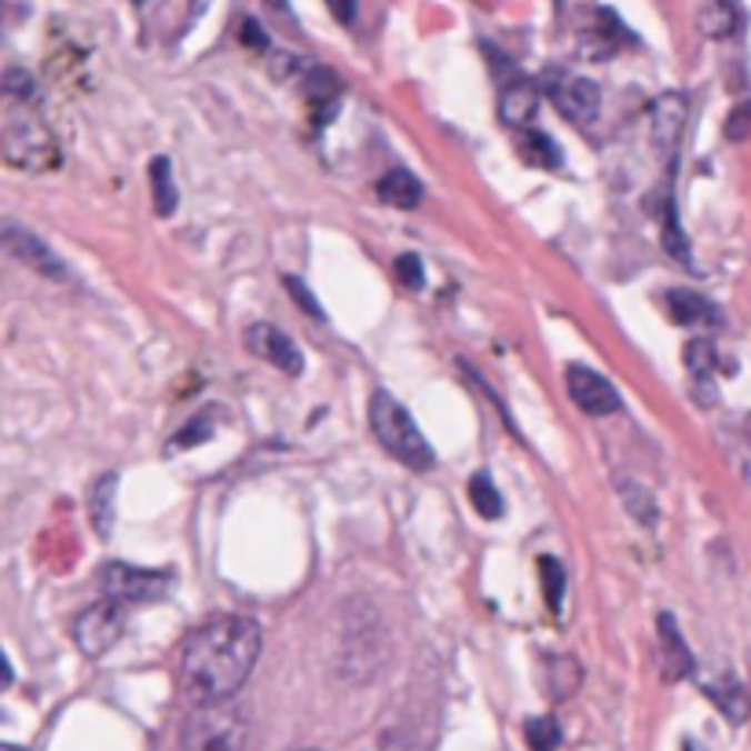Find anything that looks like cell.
I'll list each match as a JSON object with an SVG mask.
<instances>
[{
    "mask_svg": "<svg viewBox=\"0 0 751 751\" xmlns=\"http://www.w3.org/2000/svg\"><path fill=\"white\" fill-rule=\"evenodd\" d=\"M261 657V627L250 615H213L191 631L180 657L183 697L194 704H220L246 685Z\"/></svg>",
    "mask_w": 751,
    "mask_h": 751,
    "instance_id": "6da1fadb",
    "label": "cell"
},
{
    "mask_svg": "<svg viewBox=\"0 0 751 751\" xmlns=\"http://www.w3.org/2000/svg\"><path fill=\"white\" fill-rule=\"evenodd\" d=\"M4 126H0V151L4 162L19 172H52L63 162L56 132L48 129V121L37 114L27 100H11L4 96Z\"/></svg>",
    "mask_w": 751,
    "mask_h": 751,
    "instance_id": "7a4b0ae2",
    "label": "cell"
},
{
    "mask_svg": "<svg viewBox=\"0 0 751 751\" xmlns=\"http://www.w3.org/2000/svg\"><path fill=\"white\" fill-rule=\"evenodd\" d=\"M371 429H374L378 444L385 448L400 465H408V470H418V473L433 470L437 454L429 448V440L422 437V429H418L414 418L403 411V403L385 389H378L371 397Z\"/></svg>",
    "mask_w": 751,
    "mask_h": 751,
    "instance_id": "3957f363",
    "label": "cell"
},
{
    "mask_svg": "<svg viewBox=\"0 0 751 751\" xmlns=\"http://www.w3.org/2000/svg\"><path fill=\"white\" fill-rule=\"evenodd\" d=\"M183 751H253V725L242 708L199 704L183 730Z\"/></svg>",
    "mask_w": 751,
    "mask_h": 751,
    "instance_id": "277c9868",
    "label": "cell"
},
{
    "mask_svg": "<svg viewBox=\"0 0 751 751\" xmlns=\"http://www.w3.org/2000/svg\"><path fill=\"white\" fill-rule=\"evenodd\" d=\"M103 594L121 601V605H143V601H158L169 594V572L158 569H137L126 561H110L100 572Z\"/></svg>",
    "mask_w": 751,
    "mask_h": 751,
    "instance_id": "5b68a950",
    "label": "cell"
},
{
    "mask_svg": "<svg viewBox=\"0 0 751 751\" xmlns=\"http://www.w3.org/2000/svg\"><path fill=\"white\" fill-rule=\"evenodd\" d=\"M121 631H126V605L114 598L96 601L73 620V642L84 657H103L118 645Z\"/></svg>",
    "mask_w": 751,
    "mask_h": 751,
    "instance_id": "8992f818",
    "label": "cell"
},
{
    "mask_svg": "<svg viewBox=\"0 0 751 751\" xmlns=\"http://www.w3.org/2000/svg\"><path fill=\"white\" fill-rule=\"evenodd\" d=\"M685 121H689V100L682 92H663L652 100L649 107V132H652V147L663 162H674L679 154V143L685 137Z\"/></svg>",
    "mask_w": 751,
    "mask_h": 751,
    "instance_id": "52a82bcc",
    "label": "cell"
},
{
    "mask_svg": "<svg viewBox=\"0 0 751 751\" xmlns=\"http://www.w3.org/2000/svg\"><path fill=\"white\" fill-rule=\"evenodd\" d=\"M547 89H550L553 107H558L569 121H575V126H587V121L598 118L601 89L594 81L580 78V73H558V78H550Z\"/></svg>",
    "mask_w": 751,
    "mask_h": 751,
    "instance_id": "ba28073f",
    "label": "cell"
},
{
    "mask_svg": "<svg viewBox=\"0 0 751 751\" xmlns=\"http://www.w3.org/2000/svg\"><path fill=\"white\" fill-rule=\"evenodd\" d=\"M246 349H250L257 360H264V363H272V367H279L282 374H290V378H298L301 371H304V356H301V349L293 344V338H287L282 334L279 327H272V323H253V327H246Z\"/></svg>",
    "mask_w": 751,
    "mask_h": 751,
    "instance_id": "9c48e42d",
    "label": "cell"
},
{
    "mask_svg": "<svg viewBox=\"0 0 751 751\" xmlns=\"http://www.w3.org/2000/svg\"><path fill=\"white\" fill-rule=\"evenodd\" d=\"M569 397L587 414H615L620 411V392L615 385L590 367H569Z\"/></svg>",
    "mask_w": 751,
    "mask_h": 751,
    "instance_id": "30bf717a",
    "label": "cell"
},
{
    "mask_svg": "<svg viewBox=\"0 0 751 751\" xmlns=\"http://www.w3.org/2000/svg\"><path fill=\"white\" fill-rule=\"evenodd\" d=\"M4 250L16 257L22 268H30V272L44 276V279H63L67 276L63 261H59V257L48 250V242H41V239L33 236V231L19 228V224H8L4 228Z\"/></svg>",
    "mask_w": 751,
    "mask_h": 751,
    "instance_id": "8fae6325",
    "label": "cell"
},
{
    "mask_svg": "<svg viewBox=\"0 0 751 751\" xmlns=\"http://www.w3.org/2000/svg\"><path fill=\"white\" fill-rule=\"evenodd\" d=\"M657 638H660L663 674H668V679H674V682L689 679V674L697 671V660H693V652H689L685 638L679 631V623H674V615H668V612L660 615V620H657Z\"/></svg>",
    "mask_w": 751,
    "mask_h": 751,
    "instance_id": "7c38bea8",
    "label": "cell"
},
{
    "mask_svg": "<svg viewBox=\"0 0 751 751\" xmlns=\"http://www.w3.org/2000/svg\"><path fill=\"white\" fill-rule=\"evenodd\" d=\"M744 22V11L737 0H704L697 11V27L704 37H711V41H725V37H733L737 30H741Z\"/></svg>",
    "mask_w": 751,
    "mask_h": 751,
    "instance_id": "4fadbf2b",
    "label": "cell"
},
{
    "mask_svg": "<svg viewBox=\"0 0 751 751\" xmlns=\"http://www.w3.org/2000/svg\"><path fill=\"white\" fill-rule=\"evenodd\" d=\"M700 689H704L711 704H715L730 722H744L748 719V711H751L748 693H744L741 682L730 679V674H722V679H711V682H700Z\"/></svg>",
    "mask_w": 751,
    "mask_h": 751,
    "instance_id": "5bb4252c",
    "label": "cell"
},
{
    "mask_svg": "<svg viewBox=\"0 0 751 751\" xmlns=\"http://www.w3.org/2000/svg\"><path fill=\"white\" fill-rule=\"evenodd\" d=\"M535 107H539V92L535 84L528 81H510L499 96V110L507 126H528V121L535 118Z\"/></svg>",
    "mask_w": 751,
    "mask_h": 751,
    "instance_id": "9a60e30c",
    "label": "cell"
},
{
    "mask_svg": "<svg viewBox=\"0 0 751 751\" xmlns=\"http://www.w3.org/2000/svg\"><path fill=\"white\" fill-rule=\"evenodd\" d=\"M114 502H118V473H103L89 488V521L103 539L110 535V524H114Z\"/></svg>",
    "mask_w": 751,
    "mask_h": 751,
    "instance_id": "2e32d148",
    "label": "cell"
},
{
    "mask_svg": "<svg viewBox=\"0 0 751 751\" xmlns=\"http://www.w3.org/2000/svg\"><path fill=\"white\" fill-rule=\"evenodd\" d=\"M378 194H381V202H389L397 209H418L425 191H422V183H418V177H411L408 169H389L378 183Z\"/></svg>",
    "mask_w": 751,
    "mask_h": 751,
    "instance_id": "e0dca14e",
    "label": "cell"
},
{
    "mask_svg": "<svg viewBox=\"0 0 751 751\" xmlns=\"http://www.w3.org/2000/svg\"><path fill=\"white\" fill-rule=\"evenodd\" d=\"M668 308H671V319L679 327H697V323H719V312L715 304L708 298H700L693 290H671L668 293Z\"/></svg>",
    "mask_w": 751,
    "mask_h": 751,
    "instance_id": "ac0fdd59",
    "label": "cell"
},
{
    "mask_svg": "<svg viewBox=\"0 0 751 751\" xmlns=\"http://www.w3.org/2000/svg\"><path fill=\"white\" fill-rule=\"evenodd\" d=\"M147 177H151V194H154V209L158 217H169L177 213V183H172V169H169V158H154L151 169H147Z\"/></svg>",
    "mask_w": 751,
    "mask_h": 751,
    "instance_id": "d6986e66",
    "label": "cell"
},
{
    "mask_svg": "<svg viewBox=\"0 0 751 751\" xmlns=\"http://www.w3.org/2000/svg\"><path fill=\"white\" fill-rule=\"evenodd\" d=\"M580 663H575L572 657H553L547 660V693L553 700H564L575 693V685H580Z\"/></svg>",
    "mask_w": 751,
    "mask_h": 751,
    "instance_id": "ffe728a7",
    "label": "cell"
},
{
    "mask_svg": "<svg viewBox=\"0 0 751 751\" xmlns=\"http://www.w3.org/2000/svg\"><path fill=\"white\" fill-rule=\"evenodd\" d=\"M465 495H470L473 510L484 517V521H499V517H502V495H499V488L491 484V477L484 470L470 477V484H465Z\"/></svg>",
    "mask_w": 751,
    "mask_h": 751,
    "instance_id": "44dd1931",
    "label": "cell"
},
{
    "mask_svg": "<svg viewBox=\"0 0 751 751\" xmlns=\"http://www.w3.org/2000/svg\"><path fill=\"white\" fill-rule=\"evenodd\" d=\"M521 154H524V162L535 166V169H558L561 166L558 143H553L550 137H543V132H528V137L521 140Z\"/></svg>",
    "mask_w": 751,
    "mask_h": 751,
    "instance_id": "7402d4cb",
    "label": "cell"
},
{
    "mask_svg": "<svg viewBox=\"0 0 751 751\" xmlns=\"http://www.w3.org/2000/svg\"><path fill=\"white\" fill-rule=\"evenodd\" d=\"M620 495L627 502V510L638 517V524H657V502H652V495L642 484H634V480H620Z\"/></svg>",
    "mask_w": 751,
    "mask_h": 751,
    "instance_id": "603a6c76",
    "label": "cell"
},
{
    "mask_svg": "<svg viewBox=\"0 0 751 751\" xmlns=\"http://www.w3.org/2000/svg\"><path fill=\"white\" fill-rule=\"evenodd\" d=\"M539 572H543V590L550 612H561L564 605V569L553 558H539Z\"/></svg>",
    "mask_w": 751,
    "mask_h": 751,
    "instance_id": "cb8c5ba5",
    "label": "cell"
},
{
    "mask_svg": "<svg viewBox=\"0 0 751 751\" xmlns=\"http://www.w3.org/2000/svg\"><path fill=\"white\" fill-rule=\"evenodd\" d=\"M524 737H528V748L532 751H553L561 744V725L553 719H532L524 725Z\"/></svg>",
    "mask_w": 751,
    "mask_h": 751,
    "instance_id": "d4e9b609",
    "label": "cell"
},
{
    "mask_svg": "<svg viewBox=\"0 0 751 751\" xmlns=\"http://www.w3.org/2000/svg\"><path fill=\"white\" fill-rule=\"evenodd\" d=\"M715 344L711 341H689L685 344V367H689V374H697V378H708L711 371H715Z\"/></svg>",
    "mask_w": 751,
    "mask_h": 751,
    "instance_id": "484cf974",
    "label": "cell"
},
{
    "mask_svg": "<svg viewBox=\"0 0 751 751\" xmlns=\"http://www.w3.org/2000/svg\"><path fill=\"white\" fill-rule=\"evenodd\" d=\"M209 437H213V422H209L206 414H199V418H194V422H188L177 437H172V444H169V448H172V451H188V448L202 444V440H209Z\"/></svg>",
    "mask_w": 751,
    "mask_h": 751,
    "instance_id": "4316f807",
    "label": "cell"
},
{
    "mask_svg": "<svg viewBox=\"0 0 751 751\" xmlns=\"http://www.w3.org/2000/svg\"><path fill=\"white\" fill-rule=\"evenodd\" d=\"M4 96H11V100H33L37 96V84H33V78H30V70H22V67H11L8 73H4Z\"/></svg>",
    "mask_w": 751,
    "mask_h": 751,
    "instance_id": "83f0119b",
    "label": "cell"
},
{
    "mask_svg": "<svg viewBox=\"0 0 751 751\" xmlns=\"http://www.w3.org/2000/svg\"><path fill=\"white\" fill-rule=\"evenodd\" d=\"M397 276L408 290H422L425 287V268H422V257L414 253H400L397 257Z\"/></svg>",
    "mask_w": 751,
    "mask_h": 751,
    "instance_id": "f1b7e54d",
    "label": "cell"
},
{
    "mask_svg": "<svg viewBox=\"0 0 751 751\" xmlns=\"http://www.w3.org/2000/svg\"><path fill=\"white\" fill-rule=\"evenodd\" d=\"M287 293L304 308V316H308V319H316V323H319V319H327L323 304H319V301L312 298V290H308L301 279H293V276H290V279H287Z\"/></svg>",
    "mask_w": 751,
    "mask_h": 751,
    "instance_id": "f546056e",
    "label": "cell"
},
{
    "mask_svg": "<svg viewBox=\"0 0 751 751\" xmlns=\"http://www.w3.org/2000/svg\"><path fill=\"white\" fill-rule=\"evenodd\" d=\"M725 140H733V143L751 140V103L733 107V114L725 118Z\"/></svg>",
    "mask_w": 751,
    "mask_h": 751,
    "instance_id": "4dcf8cb0",
    "label": "cell"
},
{
    "mask_svg": "<svg viewBox=\"0 0 751 751\" xmlns=\"http://www.w3.org/2000/svg\"><path fill=\"white\" fill-rule=\"evenodd\" d=\"M663 242H668V253H674L682 264H689V242H685V236H682V228H679V220H674V213L668 217V231H663Z\"/></svg>",
    "mask_w": 751,
    "mask_h": 751,
    "instance_id": "1f68e13d",
    "label": "cell"
},
{
    "mask_svg": "<svg viewBox=\"0 0 751 751\" xmlns=\"http://www.w3.org/2000/svg\"><path fill=\"white\" fill-rule=\"evenodd\" d=\"M356 4H360V0H327V8L334 11V19H338V22H352Z\"/></svg>",
    "mask_w": 751,
    "mask_h": 751,
    "instance_id": "d6a6232c",
    "label": "cell"
},
{
    "mask_svg": "<svg viewBox=\"0 0 751 751\" xmlns=\"http://www.w3.org/2000/svg\"><path fill=\"white\" fill-rule=\"evenodd\" d=\"M242 33H246V41H250V44H257V48H264V44H268V37H264L261 30H257V22H253V19H246Z\"/></svg>",
    "mask_w": 751,
    "mask_h": 751,
    "instance_id": "836d02e7",
    "label": "cell"
},
{
    "mask_svg": "<svg viewBox=\"0 0 751 751\" xmlns=\"http://www.w3.org/2000/svg\"><path fill=\"white\" fill-rule=\"evenodd\" d=\"M268 4H272L276 11H287V0H268Z\"/></svg>",
    "mask_w": 751,
    "mask_h": 751,
    "instance_id": "e575fe53",
    "label": "cell"
},
{
    "mask_svg": "<svg viewBox=\"0 0 751 751\" xmlns=\"http://www.w3.org/2000/svg\"><path fill=\"white\" fill-rule=\"evenodd\" d=\"M0 751H22V748H19V744H4V748H0Z\"/></svg>",
    "mask_w": 751,
    "mask_h": 751,
    "instance_id": "d590c367",
    "label": "cell"
}]
</instances>
